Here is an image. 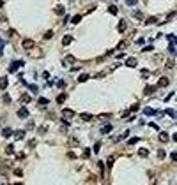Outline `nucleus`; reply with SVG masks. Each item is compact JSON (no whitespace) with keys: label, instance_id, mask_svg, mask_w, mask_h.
<instances>
[{"label":"nucleus","instance_id":"obj_1","mask_svg":"<svg viewBox=\"0 0 177 185\" xmlns=\"http://www.w3.org/2000/svg\"><path fill=\"white\" fill-rule=\"evenodd\" d=\"M170 85V79L168 78H160V81H158V85H156V87H160V88H165V87H168Z\"/></svg>","mask_w":177,"mask_h":185},{"label":"nucleus","instance_id":"obj_2","mask_svg":"<svg viewBox=\"0 0 177 185\" xmlns=\"http://www.w3.org/2000/svg\"><path fill=\"white\" fill-rule=\"evenodd\" d=\"M23 65V60H18V62H12V64L9 65V72H14L18 67H21Z\"/></svg>","mask_w":177,"mask_h":185},{"label":"nucleus","instance_id":"obj_3","mask_svg":"<svg viewBox=\"0 0 177 185\" xmlns=\"http://www.w3.org/2000/svg\"><path fill=\"white\" fill-rule=\"evenodd\" d=\"M126 28H128V21H126V19H121L119 25H117V30H119V32H126Z\"/></svg>","mask_w":177,"mask_h":185},{"label":"nucleus","instance_id":"obj_4","mask_svg":"<svg viewBox=\"0 0 177 185\" xmlns=\"http://www.w3.org/2000/svg\"><path fill=\"white\" fill-rule=\"evenodd\" d=\"M7 85H9L7 76H2V78H0V90H5V88H7Z\"/></svg>","mask_w":177,"mask_h":185},{"label":"nucleus","instance_id":"obj_5","mask_svg":"<svg viewBox=\"0 0 177 185\" xmlns=\"http://www.w3.org/2000/svg\"><path fill=\"white\" fill-rule=\"evenodd\" d=\"M144 115L154 116V115H160V111H156V109H152V108H144Z\"/></svg>","mask_w":177,"mask_h":185},{"label":"nucleus","instance_id":"obj_6","mask_svg":"<svg viewBox=\"0 0 177 185\" xmlns=\"http://www.w3.org/2000/svg\"><path fill=\"white\" fill-rule=\"evenodd\" d=\"M156 88H158L156 85H147V87H145V90H144V93H145V95H151V93H154V92H156Z\"/></svg>","mask_w":177,"mask_h":185},{"label":"nucleus","instance_id":"obj_7","mask_svg":"<svg viewBox=\"0 0 177 185\" xmlns=\"http://www.w3.org/2000/svg\"><path fill=\"white\" fill-rule=\"evenodd\" d=\"M18 116L19 118H28V109L27 108H19L18 109Z\"/></svg>","mask_w":177,"mask_h":185},{"label":"nucleus","instance_id":"obj_8","mask_svg":"<svg viewBox=\"0 0 177 185\" xmlns=\"http://www.w3.org/2000/svg\"><path fill=\"white\" fill-rule=\"evenodd\" d=\"M12 134H14V139H16V141H21V139L25 138V131H23V129H21V131H16V132H12Z\"/></svg>","mask_w":177,"mask_h":185},{"label":"nucleus","instance_id":"obj_9","mask_svg":"<svg viewBox=\"0 0 177 185\" xmlns=\"http://www.w3.org/2000/svg\"><path fill=\"white\" fill-rule=\"evenodd\" d=\"M23 48H25V49L34 48V41H32V39H23Z\"/></svg>","mask_w":177,"mask_h":185},{"label":"nucleus","instance_id":"obj_10","mask_svg":"<svg viewBox=\"0 0 177 185\" xmlns=\"http://www.w3.org/2000/svg\"><path fill=\"white\" fill-rule=\"evenodd\" d=\"M62 115H64V118H66V120H69V118H73V116H74V111H73V109H64V111H62Z\"/></svg>","mask_w":177,"mask_h":185},{"label":"nucleus","instance_id":"obj_11","mask_svg":"<svg viewBox=\"0 0 177 185\" xmlns=\"http://www.w3.org/2000/svg\"><path fill=\"white\" fill-rule=\"evenodd\" d=\"M71 43H73V37L71 35H64L62 37V46H69Z\"/></svg>","mask_w":177,"mask_h":185},{"label":"nucleus","instance_id":"obj_12","mask_svg":"<svg viewBox=\"0 0 177 185\" xmlns=\"http://www.w3.org/2000/svg\"><path fill=\"white\" fill-rule=\"evenodd\" d=\"M158 138H160V141H161V143H167V141L170 139L168 132H160V136H158Z\"/></svg>","mask_w":177,"mask_h":185},{"label":"nucleus","instance_id":"obj_13","mask_svg":"<svg viewBox=\"0 0 177 185\" xmlns=\"http://www.w3.org/2000/svg\"><path fill=\"white\" fill-rule=\"evenodd\" d=\"M73 62H74V56H73V55H67V56L62 60V64H64V65H69V64H73Z\"/></svg>","mask_w":177,"mask_h":185},{"label":"nucleus","instance_id":"obj_14","mask_svg":"<svg viewBox=\"0 0 177 185\" xmlns=\"http://www.w3.org/2000/svg\"><path fill=\"white\" fill-rule=\"evenodd\" d=\"M136 64H138L136 58H128V60H126V65H128V67H136Z\"/></svg>","mask_w":177,"mask_h":185},{"label":"nucleus","instance_id":"obj_15","mask_svg":"<svg viewBox=\"0 0 177 185\" xmlns=\"http://www.w3.org/2000/svg\"><path fill=\"white\" fill-rule=\"evenodd\" d=\"M55 12H57V14H60V16H64V14H66L64 5H57V7H55Z\"/></svg>","mask_w":177,"mask_h":185},{"label":"nucleus","instance_id":"obj_16","mask_svg":"<svg viewBox=\"0 0 177 185\" xmlns=\"http://www.w3.org/2000/svg\"><path fill=\"white\" fill-rule=\"evenodd\" d=\"M80 21H82V14H76V16L71 19V23H73V25H78Z\"/></svg>","mask_w":177,"mask_h":185},{"label":"nucleus","instance_id":"obj_17","mask_svg":"<svg viewBox=\"0 0 177 185\" xmlns=\"http://www.w3.org/2000/svg\"><path fill=\"white\" fill-rule=\"evenodd\" d=\"M145 23H147V25H152V23H158V18H156V16H151V18H147V19H145Z\"/></svg>","mask_w":177,"mask_h":185},{"label":"nucleus","instance_id":"obj_18","mask_svg":"<svg viewBox=\"0 0 177 185\" xmlns=\"http://www.w3.org/2000/svg\"><path fill=\"white\" fill-rule=\"evenodd\" d=\"M30 100H32V97H30V95H27V93H23V95H21V102H23V104H28Z\"/></svg>","mask_w":177,"mask_h":185},{"label":"nucleus","instance_id":"obj_19","mask_svg":"<svg viewBox=\"0 0 177 185\" xmlns=\"http://www.w3.org/2000/svg\"><path fill=\"white\" fill-rule=\"evenodd\" d=\"M66 99H67V95H66V93H60V95L57 97V104H62V102H64Z\"/></svg>","mask_w":177,"mask_h":185},{"label":"nucleus","instance_id":"obj_20","mask_svg":"<svg viewBox=\"0 0 177 185\" xmlns=\"http://www.w3.org/2000/svg\"><path fill=\"white\" fill-rule=\"evenodd\" d=\"M5 153H7V155H12V153H14V145H7V146H5Z\"/></svg>","mask_w":177,"mask_h":185},{"label":"nucleus","instance_id":"obj_21","mask_svg":"<svg viewBox=\"0 0 177 185\" xmlns=\"http://www.w3.org/2000/svg\"><path fill=\"white\" fill-rule=\"evenodd\" d=\"M133 18H135V19H144L142 11H135V12H133Z\"/></svg>","mask_w":177,"mask_h":185},{"label":"nucleus","instance_id":"obj_22","mask_svg":"<svg viewBox=\"0 0 177 185\" xmlns=\"http://www.w3.org/2000/svg\"><path fill=\"white\" fill-rule=\"evenodd\" d=\"M80 116H82V120H85V122H89V120H92V115H90V113H82Z\"/></svg>","mask_w":177,"mask_h":185},{"label":"nucleus","instance_id":"obj_23","mask_svg":"<svg viewBox=\"0 0 177 185\" xmlns=\"http://www.w3.org/2000/svg\"><path fill=\"white\" fill-rule=\"evenodd\" d=\"M2 136H4V138H11V136H12V131H11V129H4V131H2Z\"/></svg>","mask_w":177,"mask_h":185},{"label":"nucleus","instance_id":"obj_24","mask_svg":"<svg viewBox=\"0 0 177 185\" xmlns=\"http://www.w3.org/2000/svg\"><path fill=\"white\" fill-rule=\"evenodd\" d=\"M138 155H140V157H147V155H149V150H147V148H140V150H138Z\"/></svg>","mask_w":177,"mask_h":185},{"label":"nucleus","instance_id":"obj_25","mask_svg":"<svg viewBox=\"0 0 177 185\" xmlns=\"http://www.w3.org/2000/svg\"><path fill=\"white\" fill-rule=\"evenodd\" d=\"M97 168H99V175L105 176V164H103L101 160H99V164H97Z\"/></svg>","mask_w":177,"mask_h":185},{"label":"nucleus","instance_id":"obj_26","mask_svg":"<svg viewBox=\"0 0 177 185\" xmlns=\"http://www.w3.org/2000/svg\"><path fill=\"white\" fill-rule=\"evenodd\" d=\"M112 129H113L112 125H105V127L101 129V132H103V134H108V132H112Z\"/></svg>","mask_w":177,"mask_h":185},{"label":"nucleus","instance_id":"obj_27","mask_svg":"<svg viewBox=\"0 0 177 185\" xmlns=\"http://www.w3.org/2000/svg\"><path fill=\"white\" fill-rule=\"evenodd\" d=\"M167 67H168V69H172V67H175V60H174V58H170V60H167Z\"/></svg>","mask_w":177,"mask_h":185},{"label":"nucleus","instance_id":"obj_28","mask_svg":"<svg viewBox=\"0 0 177 185\" xmlns=\"http://www.w3.org/2000/svg\"><path fill=\"white\" fill-rule=\"evenodd\" d=\"M87 79H89V74H80V78H78V81H80V83H85Z\"/></svg>","mask_w":177,"mask_h":185},{"label":"nucleus","instance_id":"obj_29","mask_svg":"<svg viewBox=\"0 0 177 185\" xmlns=\"http://www.w3.org/2000/svg\"><path fill=\"white\" fill-rule=\"evenodd\" d=\"M138 141H140V138H131V139H128V145H136Z\"/></svg>","mask_w":177,"mask_h":185},{"label":"nucleus","instance_id":"obj_30","mask_svg":"<svg viewBox=\"0 0 177 185\" xmlns=\"http://www.w3.org/2000/svg\"><path fill=\"white\" fill-rule=\"evenodd\" d=\"M28 88H30L32 93H37V92H39V87H37V85H28Z\"/></svg>","mask_w":177,"mask_h":185},{"label":"nucleus","instance_id":"obj_31","mask_svg":"<svg viewBox=\"0 0 177 185\" xmlns=\"http://www.w3.org/2000/svg\"><path fill=\"white\" fill-rule=\"evenodd\" d=\"M138 109H140V104H138V102H136V104H133V106L129 108V111H131V113H135V111H138Z\"/></svg>","mask_w":177,"mask_h":185},{"label":"nucleus","instance_id":"obj_32","mask_svg":"<svg viewBox=\"0 0 177 185\" xmlns=\"http://www.w3.org/2000/svg\"><path fill=\"white\" fill-rule=\"evenodd\" d=\"M39 104H41V106H46V104H48V99H46V97H39Z\"/></svg>","mask_w":177,"mask_h":185},{"label":"nucleus","instance_id":"obj_33","mask_svg":"<svg viewBox=\"0 0 177 185\" xmlns=\"http://www.w3.org/2000/svg\"><path fill=\"white\" fill-rule=\"evenodd\" d=\"M108 12H112V14H117V12H119V9H117L115 5H110V7H108Z\"/></svg>","mask_w":177,"mask_h":185},{"label":"nucleus","instance_id":"obj_34","mask_svg":"<svg viewBox=\"0 0 177 185\" xmlns=\"http://www.w3.org/2000/svg\"><path fill=\"white\" fill-rule=\"evenodd\" d=\"M2 100L5 102V104H9V102H11V95H9V93H4V97H2Z\"/></svg>","mask_w":177,"mask_h":185},{"label":"nucleus","instance_id":"obj_35","mask_svg":"<svg viewBox=\"0 0 177 185\" xmlns=\"http://www.w3.org/2000/svg\"><path fill=\"white\" fill-rule=\"evenodd\" d=\"M89 157H90V150L85 148V150H83V159H89Z\"/></svg>","mask_w":177,"mask_h":185},{"label":"nucleus","instance_id":"obj_36","mask_svg":"<svg viewBox=\"0 0 177 185\" xmlns=\"http://www.w3.org/2000/svg\"><path fill=\"white\" fill-rule=\"evenodd\" d=\"M126 44H128L126 41H121V43H119V46H117V48H119V49H124V48H126Z\"/></svg>","mask_w":177,"mask_h":185},{"label":"nucleus","instance_id":"obj_37","mask_svg":"<svg viewBox=\"0 0 177 185\" xmlns=\"http://www.w3.org/2000/svg\"><path fill=\"white\" fill-rule=\"evenodd\" d=\"M99 150H101V145H99V143H96V145H94V152L99 153Z\"/></svg>","mask_w":177,"mask_h":185},{"label":"nucleus","instance_id":"obj_38","mask_svg":"<svg viewBox=\"0 0 177 185\" xmlns=\"http://www.w3.org/2000/svg\"><path fill=\"white\" fill-rule=\"evenodd\" d=\"M51 37H53V30H48L46 35H44V39H51Z\"/></svg>","mask_w":177,"mask_h":185},{"label":"nucleus","instance_id":"obj_39","mask_svg":"<svg viewBox=\"0 0 177 185\" xmlns=\"http://www.w3.org/2000/svg\"><path fill=\"white\" fill-rule=\"evenodd\" d=\"M167 115H170V118H175V111L174 109H167Z\"/></svg>","mask_w":177,"mask_h":185},{"label":"nucleus","instance_id":"obj_40","mask_svg":"<svg viewBox=\"0 0 177 185\" xmlns=\"http://www.w3.org/2000/svg\"><path fill=\"white\" fill-rule=\"evenodd\" d=\"M69 143H71L73 146H76V145H78V139H76V138H71V139H69Z\"/></svg>","mask_w":177,"mask_h":185},{"label":"nucleus","instance_id":"obj_41","mask_svg":"<svg viewBox=\"0 0 177 185\" xmlns=\"http://www.w3.org/2000/svg\"><path fill=\"white\" fill-rule=\"evenodd\" d=\"M136 44H138V46L145 44V39H144V37H142V39H136Z\"/></svg>","mask_w":177,"mask_h":185},{"label":"nucleus","instance_id":"obj_42","mask_svg":"<svg viewBox=\"0 0 177 185\" xmlns=\"http://www.w3.org/2000/svg\"><path fill=\"white\" fill-rule=\"evenodd\" d=\"M168 51H170V53H175V46H174V43H170V46H168Z\"/></svg>","mask_w":177,"mask_h":185},{"label":"nucleus","instance_id":"obj_43","mask_svg":"<svg viewBox=\"0 0 177 185\" xmlns=\"http://www.w3.org/2000/svg\"><path fill=\"white\" fill-rule=\"evenodd\" d=\"M149 74H151V72H149V71H147V69H142V78H147V76H149Z\"/></svg>","mask_w":177,"mask_h":185},{"label":"nucleus","instance_id":"obj_44","mask_svg":"<svg viewBox=\"0 0 177 185\" xmlns=\"http://www.w3.org/2000/svg\"><path fill=\"white\" fill-rule=\"evenodd\" d=\"M158 157L160 159H165V150H158Z\"/></svg>","mask_w":177,"mask_h":185},{"label":"nucleus","instance_id":"obj_45","mask_svg":"<svg viewBox=\"0 0 177 185\" xmlns=\"http://www.w3.org/2000/svg\"><path fill=\"white\" fill-rule=\"evenodd\" d=\"M14 175H16V176H23V171H21V169H14Z\"/></svg>","mask_w":177,"mask_h":185},{"label":"nucleus","instance_id":"obj_46","mask_svg":"<svg viewBox=\"0 0 177 185\" xmlns=\"http://www.w3.org/2000/svg\"><path fill=\"white\" fill-rule=\"evenodd\" d=\"M136 2H138V0H126V4H128V5H135Z\"/></svg>","mask_w":177,"mask_h":185},{"label":"nucleus","instance_id":"obj_47","mask_svg":"<svg viewBox=\"0 0 177 185\" xmlns=\"http://www.w3.org/2000/svg\"><path fill=\"white\" fill-rule=\"evenodd\" d=\"M28 145H30V148H35V145H37V141H35V139H32V141L28 143Z\"/></svg>","mask_w":177,"mask_h":185},{"label":"nucleus","instance_id":"obj_48","mask_svg":"<svg viewBox=\"0 0 177 185\" xmlns=\"http://www.w3.org/2000/svg\"><path fill=\"white\" fill-rule=\"evenodd\" d=\"M37 132H39V134H44V132H46V127H39Z\"/></svg>","mask_w":177,"mask_h":185},{"label":"nucleus","instance_id":"obj_49","mask_svg":"<svg viewBox=\"0 0 177 185\" xmlns=\"http://www.w3.org/2000/svg\"><path fill=\"white\" fill-rule=\"evenodd\" d=\"M168 41H170V43H175V35L170 34V35H168Z\"/></svg>","mask_w":177,"mask_h":185},{"label":"nucleus","instance_id":"obj_50","mask_svg":"<svg viewBox=\"0 0 177 185\" xmlns=\"http://www.w3.org/2000/svg\"><path fill=\"white\" fill-rule=\"evenodd\" d=\"M57 85H58V88H64V81H62V79H58V81H57Z\"/></svg>","mask_w":177,"mask_h":185},{"label":"nucleus","instance_id":"obj_51","mask_svg":"<svg viewBox=\"0 0 177 185\" xmlns=\"http://www.w3.org/2000/svg\"><path fill=\"white\" fill-rule=\"evenodd\" d=\"M172 97H174V92H170V95H167V97H165V102H168Z\"/></svg>","mask_w":177,"mask_h":185},{"label":"nucleus","instance_id":"obj_52","mask_svg":"<svg viewBox=\"0 0 177 185\" xmlns=\"http://www.w3.org/2000/svg\"><path fill=\"white\" fill-rule=\"evenodd\" d=\"M113 166V157H110V160H108V168H112Z\"/></svg>","mask_w":177,"mask_h":185},{"label":"nucleus","instance_id":"obj_53","mask_svg":"<svg viewBox=\"0 0 177 185\" xmlns=\"http://www.w3.org/2000/svg\"><path fill=\"white\" fill-rule=\"evenodd\" d=\"M142 51H152V46H145V48H144Z\"/></svg>","mask_w":177,"mask_h":185},{"label":"nucleus","instance_id":"obj_54","mask_svg":"<svg viewBox=\"0 0 177 185\" xmlns=\"http://www.w3.org/2000/svg\"><path fill=\"white\" fill-rule=\"evenodd\" d=\"M2 5H4V2H2V0H0V7H2Z\"/></svg>","mask_w":177,"mask_h":185}]
</instances>
